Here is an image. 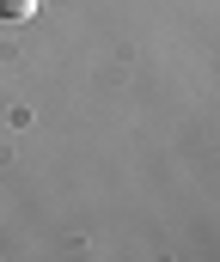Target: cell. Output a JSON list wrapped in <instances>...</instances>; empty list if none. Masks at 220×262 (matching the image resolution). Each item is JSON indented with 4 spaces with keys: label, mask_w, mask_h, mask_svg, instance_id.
<instances>
[{
    "label": "cell",
    "mask_w": 220,
    "mask_h": 262,
    "mask_svg": "<svg viewBox=\"0 0 220 262\" xmlns=\"http://www.w3.org/2000/svg\"><path fill=\"white\" fill-rule=\"evenodd\" d=\"M37 0H0V18H31Z\"/></svg>",
    "instance_id": "obj_1"
}]
</instances>
